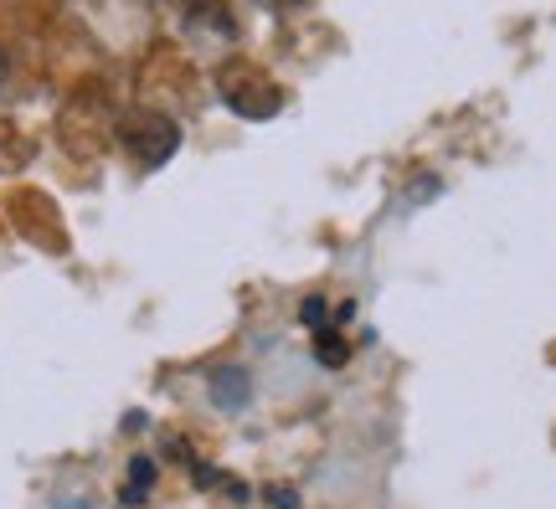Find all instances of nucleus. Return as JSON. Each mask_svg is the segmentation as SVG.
I'll return each mask as SVG.
<instances>
[{
	"instance_id": "1",
	"label": "nucleus",
	"mask_w": 556,
	"mask_h": 509,
	"mask_svg": "<svg viewBox=\"0 0 556 509\" xmlns=\"http://www.w3.org/2000/svg\"><path fill=\"white\" fill-rule=\"evenodd\" d=\"M124 144H129L144 165H165V160L176 155L180 129L170 124V118H160V114H135L129 124H124Z\"/></svg>"
},
{
	"instance_id": "2",
	"label": "nucleus",
	"mask_w": 556,
	"mask_h": 509,
	"mask_svg": "<svg viewBox=\"0 0 556 509\" xmlns=\"http://www.w3.org/2000/svg\"><path fill=\"white\" fill-rule=\"evenodd\" d=\"M248 371H238V366H222L217 376H212V396H217V407H227V411H238V407H248Z\"/></svg>"
},
{
	"instance_id": "3",
	"label": "nucleus",
	"mask_w": 556,
	"mask_h": 509,
	"mask_svg": "<svg viewBox=\"0 0 556 509\" xmlns=\"http://www.w3.org/2000/svg\"><path fill=\"white\" fill-rule=\"evenodd\" d=\"M150 484H155V463H150V458H135V463H129V489H124V505H144V499H150Z\"/></svg>"
},
{
	"instance_id": "4",
	"label": "nucleus",
	"mask_w": 556,
	"mask_h": 509,
	"mask_svg": "<svg viewBox=\"0 0 556 509\" xmlns=\"http://www.w3.org/2000/svg\"><path fill=\"white\" fill-rule=\"evenodd\" d=\"M315 355L330 366V371H340V366H345V340H336L330 330H319L315 334Z\"/></svg>"
},
{
	"instance_id": "5",
	"label": "nucleus",
	"mask_w": 556,
	"mask_h": 509,
	"mask_svg": "<svg viewBox=\"0 0 556 509\" xmlns=\"http://www.w3.org/2000/svg\"><path fill=\"white\" fill-rule=\"evenodd\" d=\"M299 319L309 325V334L330 330V325H325V298H304V309H299Z\"/></svg>"
},
{
	"instance_id": "6",
	"label": "nucleus",
	"mask_w": 556,
	"mask_h": 509,
	"mask_svg": "<svg viewBox=\"0 0 556 509\" xmlns=\"http://www.w3.org/2000/svg\"><path fill=\"white\" fill-rule=\"evenodd\" d=\"M268 505H278V509H299V494H294V489H268Z\"/></svg>"
},
{
	"instance_id": "7",
	"label": "nucleus",
	"mask_w": 556,
	"mask_h": 509,
	"mask_svg": "<svg viewBox=\"0 0 556 509\" xmlns=\"http://www.w3.org/2000/svg\"><path fill=\"white\" fill-rule=\"evenodd\" d=\"M274 5H283V11H294V5H309V0H274Z\"/></svg>"
},
{
	"instance_id": "8",
	"label": "nucleus",
	"mask_w": 556,
	"mask_h": 509,
	"mask_svg": "<svg viewBox=\"0 0 556 509\" xmlns=\"http://www.w3.org/2000/svg\"><path fill=\"white\" fill-rule=\"evenodd\" d=\"M58 509H83V505H78V499H67V505H58Z\"/></svg>"
},
{
	"instance_id": "9",
	"label": "nucleus",
	"mask_w": 556,
	"mask_h": 509,
	"mask_svg": "<svg viewBox=\"0 0 556 509\" xmlns=\"http://www.w3.org/2000/svg\"><path fill=\"white\" fill-rule=\"evenodd\" d=\"M0 82H5V52H0Z\"/></svg>"
}]
</instances>
